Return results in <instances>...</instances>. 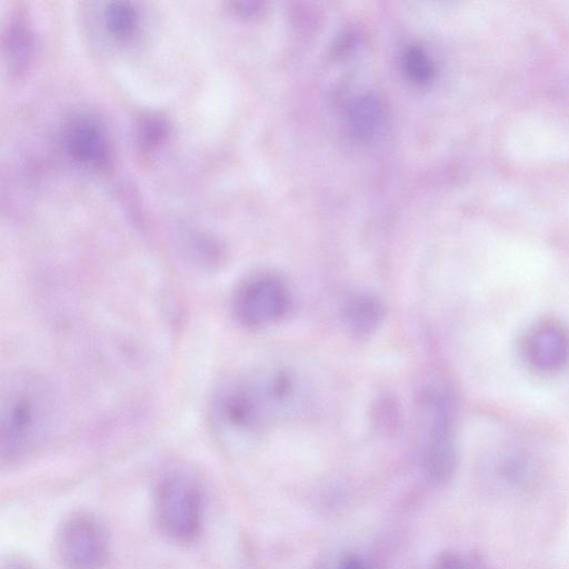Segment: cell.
<instances>
[{
    "instance_id": "obj_11",
    "label": "cell",
    "mask_w": 569,
    "mask_h": 569,
    "mask_svg": "<svg viewBox=\"0 0 569 569\" xmlns=\"http://www.w3.org/2000/svg\"><path fill=\"white\" fill-rule=\"evenodd\" d=\"M103 16L108 31L119 39L129 38L138 27V13L128 2L109 3Z\"/></svg>"
},
{
    "instance_id": "obj_3",
    "label": "cell",
    "mask_w": 569,
    "mask_h": 569,
    "mask_svg": "<svg viewBox=\"0 0 569 569\" xmlns=\"http://www.w3.org/2000/svg\"><path fill=\"white\" fill-rule=\"evenodd\" d=\"M290 307L284 281L274 273L260 272L244 279L236 289L232 310L243 326L259 328L283 318Z\"/></svg>"
},
{
    "instance_id": "obj_1",
    "label": "cell",
    "mask_w": 569,
    "mask_h": 569,
    "mask_svg": "<svg viewBox=\"0 0 569 569\" xmlns=\"http://www.w3.org/2000/svg\"><path fill=\"white\" fill-rule=\"evenodd\" d=\"M51 386L33 375L18 376L2 390L0 451L2 463L22 460L51 436L58 419Z\"/></svg>"
},
{
    "instance_id": "obj_10",
    "label": "cell",
    "mask_w": 569,
    "mask_h": 569,
    "mask_svg": "<svg viewBox=\"0 0 569 569\" xmlns=\"http://www.w3.org/2000/svg\"><path fill=\"white\" fill-rule=\"evenodd\" d=\"M7 53L11 69L20 72L24 69L31 52V34L27 23L18 17V19L9 26L7 32Z\"/></svg>"
},
{
    "instance_id": "obj_16",
    "label": "cell",
    "mask_w": 569,
    "mask_h": 569,
    "mask_svg": "<svg viewBox=\"0 0 569 569\" xmlns=\"http://www.w3.org/2000/svg\"><path fill=\"white\" fill-rule=\"evenodd\" d=\"M430 569H472L467 560L459 553L446 551L440 553Z\"/></svg>"
},
{
    "instance_id": "obj_2",
    "label": "cell",
    "mask_w": 569,
    "mask_h": 569,
    "mask_svg": "<svg viewBox=\"0 0 569 569\" xmlns=\"http://www.w3.org/2000/svg\"><path fill=\"white\" fill-rule=\"evenodd\" d=\"M154 512L161 530L170 538L179 541L194 538L203 516L198 485L181 473L163 477L156 488Z\"/></svg>"
},
{
    "instance_id": "obj_4",
    "label": "cell",
    "mask_w": 569,
    "mask_h": 569,
    "mask_svg": "<svg viewBox=\"0 0 569 569\" xmlns=\"http://www.w3.org/2000/svg\"><path fill=\"white\" fill-rule=\"evenodd\" d=\"M271 412L260 379L226 383L216 395L212 405L218 427L241 435L257 431Z\"/></svg>"
},
{
    "instance_id": "obj_9",
    "label": "cell",
    "mask_w": 569,
    "mask_h": 569,
    "mask_svg": "<svg viewBox=\"0 0 569 569\" xmlns=\"http://www.w3.org/2000/svg\"><path fill=\"white\" fill-rule=\"evenodd\" d=\"M342 315L350 330L358 335H368L377 329L385 316L381 301L367 292L351 295L342 307Z\"/></svg>"
},
{
    "instance_id": "obj_5",
    "label": "cell",
    "mask_w": 569,
    "mask_h": 569,
    "mask_svg": "<svg viewBox=\"0 0 569 569\" xmlns=\"http://www.w3.org/2000/svg\"><path fill=\"white\" fill-rule=\"evenodd\" d=\"M428 411L423 447V466L428 478L436 485L447 483L457 467V447L452 408L441 392L429 393L425 400Z\"/></svg>"
},
{
    "instance_id": "obj_8",
    "label": "cell",
    "mask_w": 569,
    "mask_h": 569,
    "mask_svg": "<svg viewBox=\"0 0 569 569\" xmlns=\"http://www.w3.org/2000/svg\"><path fill=\"white\" fill-rule=\"evenodd\" d=\"M66 143L71 157L87 167L100 169L109 160L104 130L92 117L73 118L66 129Z\"/></svg>"
},
{
    "instance_id": "obj_6",
    "label": "cell",
    "mask_w": 569,
    "mask_h": 569,
    "mask_svg": "<svg viewBox=\"0 0 569 569\" xmlns=\"http://www.w3.org/2000/svg\"><path fill=\"white\" fill-rule=\"evenodd\" d=\"M56 549L64 569H99L108 558L107 532L96 517L74 513L60 526Z\"/></svg>"
},
{
    "instance_id": "obj_13",
    "label": "cell",
    "mask_w": 569,
    "mask_h": 569,
    "mask_svg": "<svg viewBox=\"0 0 569 569\" xmlns=\"http://www.w3.org/2000/svg\"><path fill=\"white\" fill-rule=\"evenodd\" d=\"M405 68L408 76L418 83H426L432 77V64L427 53L417 47L407 51Z\"/></svg>"
},
{
    "instance_id": "obj_15",
    "label": "cell",
    "mask_w": 569,
    "mask_h": 569,
    "mask_svg": "<svg viewBox=\"0 0 569 569\" xmlns=\"http://www.w3.org/2000/svg\"><path fill=\"white\" fill-rule=\"evenodd\" d=\"M325 569H380L376 559L366 551L347 550L337 555Z\"/></svg>"
},
{
    "instance_id": "obj_18",
    "label": "cell",
    "mask_w": 569,
    "mask_h": 569,
    "mask_svg": "<svg viewBox=\"0 0 569 569\" xmlns=\"http://www.w3.org/2000/svg\"><path fill=\"white\" fill-rule=\"evenodd\" d=\"M1 569H33L32 566L23 559L10 558L7 560Z\"/></svg>"
},
{
    "instance_id": "obj_12",
    "label": "cell",
    "mask_w": 569,
    "mask_h": 569,
    "mask_svg": "<svg viewBox=\"0 0 569 569\" xmlns=\"http://www.w3.org/2000/svg\"><path fill=\"white\" fill-rule=\"evenodd\" d=\"M382 121V109L373 97H363L351 112V124L359 137L368 138L378 130Z\"/></svg>"
},
{
    "instance_id": "obj_14",
    "label": "cell",
    "mask_w": 569,
    "mask_h": 569,
    "mask_svg": "<svg viewBox=\"0 0 569 569\" xmlns=\"http://www.w3.org/2000/svg\"><path fill=\"white\" fill-rule=\"evenodd\" d=\"M167 136L166 121L157 116H147L138 126L139 142L143 148L152 149L164 140Z\"/></svg>"
},
{
    "instance_id": "obj_7",
    "label": "cell",
    "mask_w": 569,
    "mask_h": 569,
    "mask_svg": "<svg viewBox=\"0 0 569 569\" xmlns=\"http://www.w3.org/2000/svg\"><path fill=\"white\" fill-rule=\"evenodd\" d=\"M525 359L538 372L553 373L569 361V333L559 323L543 321L525 338Z\"/></svg>"
},
{
    "instance_id": "obj_17",
    "label": "cell",
    "mask_w": 569,
    "mask_h": 569,
    "mask_svg": "<svg viewBox=\"0 0 569 569\" xmlns=\"http://www.w3.org/2000/svg\"><path fill=\"white\" fill-rule=\"evenodd\" d=\"M232 10L242 17H252L258 14L262 9V3L253 1L231 2Z\"/></svg>"
}]
</instances>
